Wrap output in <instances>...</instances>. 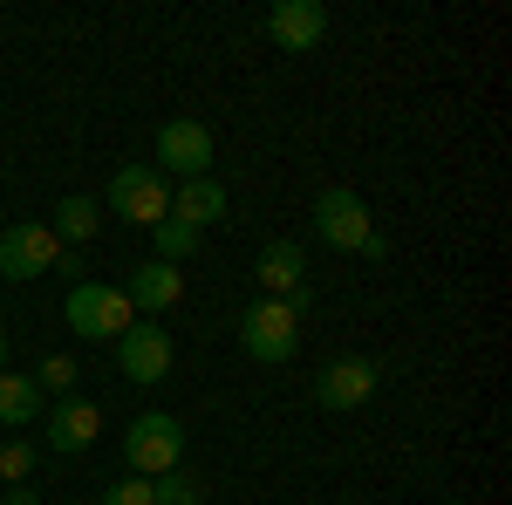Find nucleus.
<instances>
[{"label":"nucleus","mask_w":512,"mask_h":505,"mask_svg":"<svg viewBox=\"0 0 512 505\" xmlns=\"http://www.w3.org/2000/svg\"><path fill=\"white\" fill-rule=\"evenodd\" d=\"M110 212L117 219H130V226H158V219H171V185H164V171H151V164H123L117 178H110Z\"/></svg>","instance_id":"nucleus-5"},{"label":"nucleus","mask_w":512,"mask_h":505,"mask_svg":"<svg viewBox=\"0 0 512 505\" xmlns=\"http://www.w3.org/2000/svg\"><path fill=\"white\" fill-rule=\"evenodd\" d=\"M0 369H7V328H0Z\"/></svg>","instance_id":"nucleus-23"},{"label":"nucleus","mask_w":512,"mask_h":505,"mask_svg":"<svg viewBox=\"0 0 512 505\" xmlns=\"http://www.w3.org/2000/svg\"><path fill=\"white\" fill-rule=\"evenodd\" d=\"M41 410V389L35 376H14V369H0V424L7 430H28Z\"/></svg>","instance_id":"nucleus-15"},{"label":"nucleus","mask_w":512,"mask_h":505,"mask_svg":"<svg viewBox=\"0 0 512 505\" xmlns=\"http://www.w3.org/2000/svg\"><path fill=\"white\" fill-rule=\"evenodd\" d=\"M0 505H41V492H35V485H7V499H0Z\"/></svg>","instance_id":"nucleus-22"},{"label":"nucleus","mask_w":512,"mask_h":505,"mask_svg":"<svg viewBox=\"0 0 512 505\" xmlns=\"http://www.w3.org/2000/svg\"><path fill=\"white\" fill-rule=\"evenodd\" d=\"M158 171H171L178 185L185 178H212V130L198 117H171L158 130Z\"/></svg>","instance_id":"nucleus-6"},{"label":"nucleus","mask_w":512,"mask_h":505,"mask_svg":"<svg viewBox=\"0 0 512 505\" xmlns=\"http://www.w3.org/2000/svg\"><path fill=\"white\" fill-rule=\"evenodd\" d=\"M76 383H82V369L69 362V355H48V362L35 369V389H41V396H76Z\"/></svg>","instance_id":"nucleus-18"},{"label":"nucleus","mask_w":512,"mask_h":505,"mask_svg":"<svg viewBox=\"0 0 512 505\" xmlns=\"http://www.w3.org/2000/svg\"><path fill=\"white\" fill-rule=\"evenodd\" d=\"M123 458H130V478H164V471L185 465V424L164 417V410H144L123 430Z\"/></svg>","instance_id":"nucleus-2"},{"label":"nucleus","mask_w":512,"mask_h":505,"mask_svg":"<svg viewBox=\"0 0 512 505\" xmlns=\"http://www.w3.org/2000/svg\"><path fill=\"white\" fill-rule=\"evenodd\" d=\"M301 321L308 314L294 308V301H253V308L239 314V349L253 355V362H294Z\"/></svg>","instance_id":"nucleus-3"},{"label":"nucleus","mask_w":512,"mask_h":505,"mask_svg":"<svg viewBox=\"0 0 512 505\" xmlns=\"http://www.w3.org/2000/svg\"><path fill=\"white\" fill-rule=\"evenodd\" d=\"M117 369L130 383H164L171 376V335L151 328V321H130L117 335Z\"/></svg>","instance_id":"nucleus-8"},{"label":"nucleus","mask_w":512,"mask_h":505,"mask_svg":"<svg viewBox=\"0 0 512 505\" xmlns=\"http://www.w3.org/2000/svg\"><path fill=\"white\" fill-rule=\"evenodd\" d=\"M96 226H103V205L76 192V198H62V205H55V226H48V233L69 239V246H82V239H96Z\"/></svg>","instance_id":"nucleus-16"},{"label":"nucleus","mask_w":512,"mask_h":505,"mask_svg":"<svg viewBox=\"0 0 512 505\" xmlns=\"http://www.w3.org/2000/svg\"><path fill=\"white\" fill-rule=\"evenodd\" d=\"M376 383H383V376H376L369 355H342V362H328L315 376V403L321 410H362V403L376 396Z\"/></svg>","instance_id":"nucleus-9"},{"label":"nucleus","mask_w":512,"mask_h":505,"mask_svg":"<svg viewBox=\"0 0 512 505\" xmlns=\"http://www.w3.org/2000/svg\"><path fill=\"white\" fill-rule=\"evenodd\" d=\"M198 505H205V499H198Z\"/></svg>","instance_id":"nucleus-24"},{"label":"nucleus","mask_w":512,"mask_h":505,"mask_svg":"<svg viewBox=\"0 0 512 505\" xmlns=\"http://www.w3.org/2000/svg\"><path fill=\"white\" fill-rule=\"evenodd\" d=\"M62 260V239L48 233L41 219H21V226H7L0 233V280H35Z\"/></svg>","instance_id":"nucleus-7"},{"label":"nucleus","mask_w":512,"mask_h":505,"mask_svg":"<svg viewBox=\"0 0 512 505\" xmlns=\"http://www.w3.org/2000/svg\"><path fill=\"white\" fill-rule=\"evenodd\" d=\"M198 485L192 471H164V478H151V505H198Z\"/></svg>","instance_id":"nucleus-19"},{"label":"nucleus","mask_w":512,"mask_h":505,"mask_svg":"<svg viewBox=\"0 0 512 505\" xmlns=\"http://www.w3.org/2000/svg\"><path fill=\"white\" fill-rule=\"evenodd\" d=\"M28 471H35V444L7 437V444H0V478H7V485H28Z\"/></svg>","instance_id":"nucleus-20"},{"label":"nucleus","mask_w":512,"mask_h":505,"mask_svg":"<svg viewBox=\"0 0 512 505\" xmlns=\"http://www.w3.org/2000/svg\"><path fill=\"white\" fill-rule=\"evenodd\" d=\"M62 321L76 328L82 342H117L123 328L137 321L130 301H123V287H103V280H76L69 287V301H62Z\"/></svg>","instance_id":"nucleus-4"},{"label":"nucleus","mask_w":512,"mask_h":505,"mask_svg":"<svg viewBox=\"0 0 512 505\" xmlns=\"http://www.w3.org/2000/svg\"><path fill=\"white\" fill-rule=\"evenodd\" d=\"M178 294H185V273L164 267V260H144V267H130V280H123V301H130V314H164L178 308Z\"/></svg>","instance_id":"nucleus-11"},{"label":"nucleus","mask_w":512,"mask_h":505,"mask_svg":"<svg viewBox=\"0 0 512 505\" xmlns=\"http://www.w3.org/2000/svg\"><path fill=\"white\" fill-rule=\"evenodd\" d=\"M103 437V410L89 403V396H62L55 410H48V444L62 451V458H76V451H89Z\"/></svg>","instance_id":"nucleus-12"},{"label":"nucleus","mask_w":512,"mask_h":505,"mask_svg":"<svg viewBox=\"0 0 512 505\" xmlns=\"http://www.w3.org/2000/svg\"><path fill=\"white\" fill-rule=\"evenodd\" d=\"M103 505H151V478H117L103 492Z\"/></svg>","instance_id":"nucleus-21"},{"label":"nucleus","mask_w":512,"mask_h":505,"mask_svg":"<svg viewBox=\"0 0 512 505\" xmlns=\"http://www.w3.org/2000/svg\"><path fill=\"white\" fill-rule=\"evenodd\" d=\"M171 219H185L192 233H205L212 219H226V185H219V178H185V185L171 192Z\"/></svg>","instance_id":"nucleus-14"},{"label":"nucleus","mask_w":512,"mask_h":505,"mask_svg":"<svg viewBox=\"0 0 512 505\" xmlns=\"http://www.w3.org/2000/svg\"><path fill=\"white\" fill-rule=\"evenodd\" d=\"M267 35H274V48H287V55H308V48L328 35V7H321V0H280L274 14H267Z\"/></svg>","instance_id":"nucleus-10"},{"label":"nucleus","mask_w":512,"mask_h":505,"mask_svg":"<svg viewBox=\"0 0 512 505\" xmlns=\"http://www.w3.org/2000/svg\"><path fill=\"white\" fill-rule=\"evenodd\" d=\"M315 233L328 239V246H342V253H369V260L390 253V239L376 233V219H369L362 192H342V185H328V192L315 198Z\"/></svg>","instance_id":"nucleus-1"},{"label":"nucleus","mask_w":512,"mask_h":505,"mask_svg":"<svg viewBox=\"0 0 512 505\" xmlns=\"http://www.w3.org/2000/svg\"><path fill=\"white\" fill-rule=\"evenodd\" d=\"M253 280L267 287V301H287V294H301V287H308V253H301L294 239H274V246L253 260Z\"/></svg>","instance_id":"nucleus-13"},{"label":"nucleus","mask_w":512,"mask_h":505,"mask_svg":"<svg viewBox=\"0 0 512 505\" xmlns=\"http://www.w3.org/2000/svg\"><path fill=\"white\" fill-rule=\"evenodd\" d=\"M151 246H158L151 260H164V267H178V260H185V253L198 246V233L185 226V219H158V226H151Z\"/></svg>","instance_id":"nucleus-17"}]
</instances>
